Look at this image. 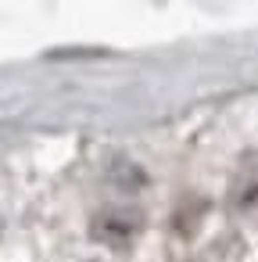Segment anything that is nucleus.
<instances>
[{
  "mask_svg": "<svg viewBox=\"0 0 258 262\" xmlns=\"http://www.w3.org/2000/svg\"><path fill=\"white\" fill-rule=\"evenodd\" d=\"M133 230H136V212H101L93 223V237L111 241V244L133 237Z\"/></svg>",
  "mask_w": 258,
  "mask_h": 262,
  "instance_id": "obj_1",
  "label": "nucleus"
}]
</instances>
